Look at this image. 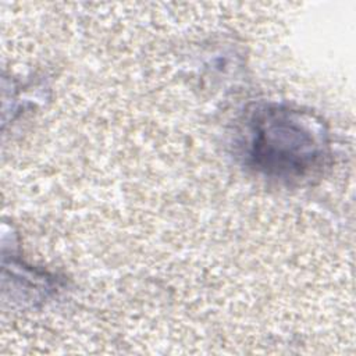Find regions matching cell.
<instances>
[{
  "label": "cell",
  "mask_w": 356,
  "mask_h": 356,
  "mask_svg": "<svg viewBox=\"0 0 356 356\" xmlns=\"http://www.w3.org/2000/svg\"><path fill=\"white\" fill-rule=\"evenodd\" d=\"M253 164L270 175L299 178L310 172L325 153L324 132L310 115L282 107L264 108L249 122Z\"/></svg>",
  "instance_id": "obj_1"
}]
</instances>
